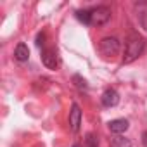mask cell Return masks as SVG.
I'll return each instance as SVG.
<instances>
[{"label":"cell","mask_w":147,"mask_h":147,"mask_svg":"<svg viewBox=\"0 0 147 147\" xmlns=\"http://www.w3.org/2000/svg\"><path fill=\"white\" fill-rule=\"evenodd\" d=\"M76 18L83 24H90V11H76Z\"/></svg>","instance_id":"10"},{"label":"cell","mask_w":147,"mask_h":147,"mask_svg":"<svg viewBox=\"0 0 147 147\" xmlns=\"http://www.w3.org/2000/svg\"><path fill=\"white\" fill-rule=\"evenodd\" d=\"M142 140H144V145L147 147V131H144V133H142Z\"/></svg>","instance_id":"14"},{"label":"cell","mask_w":147,"mask_h":147,"mask_svg":"<svg viewBox=\"0 0 147 147\" xmlns=\"http://www.w3.org/2000/svg\"><path fill=\"white\" fill-rule=\"evenodd\" d=\"M73 83H75V85H76V88H80V90H87V88H88L87 82H85L80 75H75V76H73Z\"/></svg>","instance_id":"11"},{"label":"cell","mask_w":147,"mask_h":147,"mask_svg":"<svg viewBox=\"0 0 147 147\" xmlns=\"http://www.w3.org/2000/svg\"><path fill=\"white\" fill-rule=\"evenodd\" d=\"M99 50H100L102 55H106V57H113V55H116V54L119 52V40L114 38V36H106V38L100 40V43H99Z\"/></svg>","instance_id":"3"},{"label":"cell","mask_w":147,"mask_h":147,"mask_svg":"<svg viewBox=\"0 0 147 147\" xmlns=\"http://www.w3.org/2000/svg\"><path fill=\"white\" fill-rule=\"evenodd\" d=\"M35 43H36V47H43V43H45V33H38Z\"/></svg>","instance_id":"13"},{"label":"cell","mask_w":147,"mask_h":147,"mask_svg":"<svg viewBox=\"0 0 147 147\" xmlns=\"http://www.w3.org/2000/svg\"><path fill=\"white\" fill-rule=\"evenodd\" d=\"M14 57H16L19 62H24V61H28V59H30V49H28V45H24V43H19V45L16 47V50H14Z\"/></svg>","instance_id":"8"},{"label":"cell","mask_w":147,"mask_h":147,"mask_svg":"<svg viewBox=\"0 0 147 147\" xmlns=\"http://www.w3.org/2000/svg\"><path fill=\"white\" fill-rule=\"evenodd\" d=\"M85 147H99V140L94 133H88L87 135V140H85Z\"/></svg>","instance_id":"12"},{"label":"cell","mask_w":147,"mask_h":147,"mask_svg":"<svg viewBox=\"0 0 147 147\" xmlns=\"http://www.w3.org/2000/svg\"><path fill=\"white\" fill-rule=\"evenodd\" d=\"M111 147H131V142H130V138H126V137L116 135V137L111 138Z\"/></svg>","instance_id":"9"},{"label":"cell","mask_w":147,"mask_h":147,"mask_svg":"<svg viewBox=\"0 0 147 147\" xmlns=\"http://www.w3.org/2000/svg\"><path fill=\"white\" fill-rule=\"evenodd\" d=\"M73 147H78V145H73Z\"/></svg>","instance_id":"15"},{"label":"cell","mask_w":147,"mask_h":147,"mask_svg":"<svg viewBox=\"0 0 147 147\" xmlns=\"http://www.w3.org/2000/svg\"><path fill=\"white\" fill-rule=\"evenodd\" d=\"M145 49V40L138 35V33H131L126 40V47H125V55H123V62L130 64L135 59H138L142 55Z\"/></svg>","instance_id":"1"},{"label":"cell","mask_w":147,"mask_h":147,"mask_svg":"<svg viewBox=\"0 0 147 147\" xmlns=\"http://www.w3.org/2000/svg\"><path fill=\"white\" fill-rule=\"evenodd\" d=\"M100 100H102V106H106V107H114V106H118V102H119V94H118L114 88H107V90L102 94Z\"/></svg>","instance_id":"6"},{"label":"cell","mask_w":147,"mask_h":147,"mask_svg":"<svg viewBox=\"0 0 147 147\" xmlns=\"http://www.w3.org/2000/svg\"><path fill=\"white\" fill-rule=\"evenodd\" d=\"M42 62H43L45 67H49V69H55L57 64H59L55 50H52V49H45V50L42 52Z\"/></svg>","instance_id":"5"},{"label":"cell","mask_w":147,"mask_h":147,"mask_svg":"<svg viewBox=\"0 0 147 147\" xmlns=\"http://www.w3.org/2000/svg\"><path fill=\"white\" fill-rule=\"evenodd\" d=\"M128 121L126 119H123V118H118V119H113V121H109V130L113 131V133H116V135H121V133H125L126 130H128Z\"/></svg>","instance_id":"7"},{"label":"cell","mask_w":147,"mask_h":147,"mask_svg":"<svg viewBox=\"0 0 147 147\" xmlns=\"http://www.w3.org/2000/svg\"><path fill=\"white\" fill-rule=\"evenodd\" d=\"M80 125H82V109L75 102V104L71 106V111H69V126H71L73 131H78Z\"/></svg>","instance_id":"4"},{"label":"cell","mask_w":147,"mask_h":147,"mask_svg":"<svg viewBox=\"0 0 147 147\" xmlns=\"http://www.w3.org/2000/svg\"><path fill=\"white\" fill-rule=\"evenodd\" d=\"M109 19H111V9L106 7V5H99V7H95V9L90 11V24L102 26Z\"/></svg>","instance_id":"2"}]
</instances>
